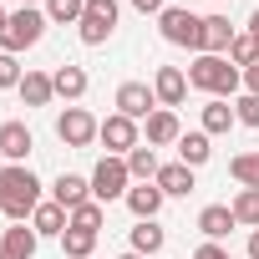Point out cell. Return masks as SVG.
I'll return each instance as SVG.
<instances>
[{
	"instance_id": "obj_1",
	"label": "cell",
	"mask_w": 259,
	"mask_h": 259,
	"mask_svg": "<svg viewBox=\"0 0 259 259\" xmlns=\"http://www.w3.org/2000/svg\"><path fill=\"white\" fill-rule=\"evenodd\" d=\"M41 203H46V198H41V178H36L26 163L0 168V213H6L11 224H26Z\"/></svg>"
},
{
	"instance_id": "obj_2",
	"label": "cell",
	"mask_w": 259,
	"mask_h": 259,
	"mask_svg": "<svg viewBox=\"0 0 259 259\" xmlns=\"http://www.w3.org/2000/svg\"><path fill=\"white\" fill-rule=\"evenodd\" d=\"M239 81H244V71H239L229 56H198V61L188 66V87H198V92H208V97H234Z\"/></svg>"
},
{
	"instance_id": "obj_3",
	"label": "cell",
	"mask_w": 259,
	"mask_h": 259,
	"mask_svg": "<svg viewBox=\"0 0 259 259\" xmlns=\"http://www.w3.org/2000/svg\"><path fill=\"white\" fill-rule=\"evenodd\" d=\"M158 31L168 46H188V51H203V16H193L188 6H168L158 16Z\"/></svg>"
},
{
	"instance_id": "obj_4",
	"label": "cell",
	"mask_w": 259,
	"mask_h": 259,
	"mask_svg": "<svg viewBox=\"0 0 259 259\" xmlns=\"http://www.w3.org/2000/svg\"><path fill=\"white\" fill-rule=\"evenodd\" d=\"M46 36V11H36V6H21L11 21H6V31H0V51H26V46H36Z\"/></svg>"
},
{
	"instance_id": "obj_5",
	"label": "cell",
	"mask_w": 259,
	"mask_h": 259,
	"mask_svg": "<svg viewBox=\"0 0 259 259\" xmlns=\"http://www.w3.org/2000/svg\"><path fill=\"white\" fill-rule=\"evenodd\" d=\"M127 188H133V173H127V158H102L92 168V198L97 203H112V198H127Z\"/></svg>"
},
{
	"instance_id": "obj_6",
	"label": "cell",
	"mask_w": 259,
	"mask_h": 259,
	"mask_svg": "<svg viewBox=\"0 0 259 259\" xmlns=\"http://www.w3.org/2000/svg\"><path fill=\"white\" fill-rule=\"evenodd\" d=\"M56 138H61L66 148H92V143L102 138V122H97L87 107H66V112L56 117Z\"/></svg>"
},
{
	"instance_id": "obj_7",
	"label": "cell",
	"mask_w": 259,
	"mask_h": 259,
	"mask_svg": "<svg viewBox=\"0 0 259 259\" xmlns=\"http://www.w3.org/2000/svg\"><path fill=\"white\" fill-rule=\"evenodd\" d=\"M117 16H122L117 0H87V16H81V26H76L81 41H87V46H102V41L117 31Z\"/></svg>"
},
{
	"instance_id": "obj_8",
	"label": "cell",
	"mask_w": 259,
	"mask_h": 259,
	"mask_svg": "<svg viewBox=\"0 0 259 259\" xmlns=\"http://www.w3.org/2000/svg\"><path fill=\"white\" fill-rule=\"evenodd\" d=\"M117 112L133 117V122H148V117L158 112V92H153L148 81H122V87H117Z\"/></svg>"
},
{
	"instance_id": "obj_9",
	"label": "cell",
	"mask_w": 259,
	"mask_h": 259,
	"mask_svg": "<svg viewBox=\"0 0 259 259\" xmlns=\"http://www.w3.org/2000/svg\"><path fill=\"white\" fill-rule=\"evenodd\" d=\"M102 143H107L112 158H127V153L138 148V122H133V117H122V112H112V117L102 122Z\"/></svg>"
},
{
	"instance_id": "obj_10",
	"label": "cell",
	"mask_w": 259,
	"mask_h": 259,
	"mask_svg": "<svg viewBox=\"0 0 259 259\" xmlns=\"http://www.w3.org/2000/svg\"><path fill=\"white\" fill-rule=\"evenodd\" d=\"M51 203H61L66 213H71V208H81V203H92V178H76V173H61V178L51 183Z\"/></svg>"
},
{
	"instance_id": "obj_11",
	"label": "cell",
	"mask_w": 259,
	"mask_h": 259,
	"mask_svg": "<svg viewBox=\"0 0 259 259\" xmlns=\"http://www.w3.org/2000/svg\"><path fill=\"white\" fill-rule=\"evenodd\" d=\"M31 148H36V138H31V127H26V122H0V158L26 163Z\"/></svg>"
},
{
	"instance_id": "obj_12",
	"label": "cell",
	"mask_w": 259,
	"mask_h": 259,
	"mask_svg": "<svg viewBox=\"0 0 259 259\" xmlns=\"http://www.w3.org/2000/svg\"><path fill=\"white\" fill-rule=\"evenodd\" d=\"M153 92H158V107H178L183 97H188V76L178 71V66H158V76H153Z\"/></svg>"
},
{
	"instance_id": "obj_13",
	"label": "cell",
	"mask_w": 259,
	"mask_h": 259,
	"mask_svg": "<svg viewBox=\"0 0 259 259\" xmlns=\"http://www.w3.org/2000/svg\"><path fill=\"white\" fill-rule=\"evenodd\" d=\"M234 26H229V16H203V56H224L229 46H234Z\"/></svg>"
},
{
	"instance_id": "obj_14",
	"label": "cell",
	"mask_w": 259,
	"mask_h": 259,
	"mask_svg": "<svg viewBox=\"0 0 259 259\" xmlns=\"http://www.w3.org/2000/svg\"><path fill=\"white\" fill-rule=\"evenodd\" d=\"M198 229H203V239H229V229H239V219H234V208L229 203H208L203 213H198Z\"/></svg>"
},
{
	"instance_id": "obj_15",
	"label": "cell",
	"mask_w": 259,
	"mask_h": 259,
	"mask_svg": "<svg viewBox=\"0 0 259 259\" xmlns=\"http://www.w3.org/2000/svg\"><path fill=\"white\" fill-rule=\"evenodd\" d=\"M163 188L158 183H133V188H127V208H133L138 219H158V208H163Z\"/></svg>"
},
{
	"instance_id": "obj_16",
	"label": "cell",
	"mask_w": 259,
	"mask_h": 259,
	"mask_svg": "<svg viewBox=\"0 0 259 259\" xmlns=\"http://www.w3.org/2000/svg\"><path fill=\"white\" fill-rule=\"evenodd\" d=\"M158 188H163L168 198H188V193H193V168H188V163H163V168H158Z\"/></svg>"
},
{
	"instance_id": "obj_17",
	"label": "cell",
	"mask_w": 259,
	"mask_h": 259,
	"mask_svg": "<svg viewBox=\"0 0 259 259\" xmlns=\"http://www.w3.org/2000/svg\"><path fill=\"white\" fill-rule=\"evenodd\" d=\"M178 138H183L178 117H173L168 107H158V112L148 117V148H168V143H178Z\"/></svg>"
},
{
	"instance_id": "obj_18",
	"label": "cell",
	"mask_w": 259,
	"mask_h": 259,
	"mask_svg": "<svg viewBox=\"0 0 259 259\" xmlns=\"http://www.w3.org/2000/svg\"><path fill=\"white\" fill-rule=\"evenodd\" d=\"M51 87H56V97H66V102H81V97H87V71L66 61V66H56V71H51Z\"/></svg>"
},
{
	"instance_id": "obj_19",
	"label": "cell",
	"mask_w": 259,
	"mask_h": 259,
	"mask_svg": "<svg viewBox=\"0 0 259 259\" xmlns=\"http://www.w3.org/2000/svg\"><path fill=\"white\" fill-rule=\"evenodd\" d=\"M158 153L148 148V143H138L133 153H127V173H133V183H158Z\"/></svg>"
},
{
	"instance_id": "obj_20",
	"label": "cell",
	"mask_w": 259,
	"mask_h": 259,
	"mask_svg": "<svg viewBox=\"0 0 259 259\" xmlns=\"http://www.w3.org/2000/svg\"><path fill=\"white\" fill-rule=\"evenodd\" d=\"M16 92H21V102H26V107H46V102L56 97V87H51V76H46V71H26Z\"/></svg>"
},
{
	"instance_id": "obj_21",
	"label": "cell",
	"mask_w": 259,
	"mask_h": 259,
	"mask_svg": "<svg viewBox=\"0 0 259 259\" xmlns=\"http://www.w3.org/2000/svg\"><path fill=\"white\" fill-rule=\"evenodd\" d=\"M31 229H36V234H66V229H71V213H66L61 203H51V198H46V203L31 213Z\"/></svg>"
},
{
	"instance_id": "obj_22",
	"label": "cell",
	"mask_w": 259,
	"mask_h": 259,
	"mask_svg": "<svg viewBox=\"0 0 259 259\" xmlns=\"http://www.w3.org/2000/svg\"><path fill=\"white\" fill-rule=\"evenodd\" d=\"M213 158V148H208V133H183L178 138V163H188V168H203Z\"/></svg>"
},
{
	"instance_id": "obj_23",
	"label": "cell",
	"mask_w": 259,
	"mask_h": 259,
	"mask_svg": "<svg viewBox=\"0 0 259 259\" xmlns=\"http://www.w3.org/2000/svg\"><path fill=\"white\" fill-rule=\"evenodd\" d=\"M163 244H168V234H163L153 219H138V229H133V254H143V259H148V254H158Z\"/></svg>"
},
{
	"instance_id": "obj_24",
	"label": "cell",
	"mask_w": 259,
	"mask_h": 259,
	"mask_svg": "<svg viewBox=\"0 0 259 259\" xmlns=\"http://www.w3.org/2000/svg\"><path fill=\"white\" fill-rule=\"evenodd\" d=\"M36 244H41V234H36V229H26V224L6 229V239H0V249H11L16 259H31V254H36Z\"/></svg>"
},
{
	"instance_id": "obj_25",
	"label": "cell",
	"mask_w": 259,
	"mask_h": 259,
	"mask_svg": "<svg viewBox=\"0 0 259 259\" xmlns=\"http://www.w3.org/2000/svg\"><path fill=\"white\" fill-rule=\"evenodd\" d=\"M81 16H87V0H46V21L56 26H81Z\"/></svg>"
},
{
	"instance_id": "obj_26",
	"label": "cell",
	"mask_w": 259,
	"mask_h": 259,
	"mask_svg": "<svg viewBox=\"0 0 259 259\" xmlns=\"http://www.w3.org/2000/svg\"><path fill=\"white\" fill-rule=\"evenodd\" d=\"M229 122H234V107L224 102V97H213L208 107H203V133L213 138V133H229Z\"/></svg>"
},
{
	"instance_id": "obj_27",
	"label": "cell",
	"mask_w": 259,
	"mask_h": 259,
	"mask_svg": "<svg viewBox=\"0 0 259 259\" xmlns=\"http://www.w3.org/2000/svg\"><path fill=\"white\" fill-rule=\"evenodd\" d=\"M61 249H66V259H92L97 234H87V229H66V234H61Z\"/></svg>"
},
{
	"instance_id": "obj_28",
	"label": "cell",
	"mask_w": 259,
	"mask_h": 259,
	"mask_svg": "<svg viewBox=\"0 0 259 259\" xmlns=\"http://www.w3.org/2000/svg\"><path fill=\"white\" fill-rule=\"evenodd\" d=\"M229 61L249 71V66L259 61V36H254V31H244V36H234V46H229Z\"/></svg>"
},
{
	"instance_id": "obj_29",
	"label": "cell",
	"mask_w": 259,
	"mask_h": 259,
	"mask_svg": "<svg viewBox=\"0 0 259 259\" xmlns=\"http://www.w3.org/2000/svg\"><path fill=\"white\" fill-rule=\"evenodd\" d=\"M229 208H234V219H239V224L259 229V188H239V198H234Z\"/></svg>"
},
{
	"instance_id": "obj_30",
	"label": "cell",
	"mask_w": 259,
	"mask_h": 259,
	"mask_svg": "<svg viewBox=\"0 0 259 259\" xmlns=\"http://www.w3.org/2000/svg\"><path fill=\"white\" fill-rule=\"evenodd\" d=\"M229 173H234L244 188H259V153H239V158L229 163Z\"/></svg>"
},
{
	"instance_id": "obj_31",
	"label": "cell",
	"mask_w": 259,
	"mask_h": 259,
	"mask_svg": "<svg viewBox=\"0 0 259 259\" xmlns=\"http://www.w3.org/2000/svg\"><path fill=\"white\" fill-rule=\"evenodd\" d=\"M71 229H87V234H102V203L92 198V203L71 208Z\"/></svg>"
},
{
	"instance_id": "obj_32",
	"label": "cell",
	"mask_w": 259,
	"mask_h": 259,
	"mask_svg": "<svg viewBox=\"0 0 259 259\" xmlns=\"http://www.w3.org/2000/svg\"><path fill=\"white\" fill-rule=\"evenodd\" d=\"M234 122H244V127H259V97H254V92H244V97L234 102Z\"/></svg>"
},
{
	"instance_id": "obj_33",
	"label": "cell",
	"mask_w": 259,
	"mask_h": 259,
	"mask_svg": "<svg viewBox=\"0 0 259 259\" xmlns=\"http://www.w3.org/2000/svg\"><path fill=\"white\" fill-rule=\"evenodd\" d=\"M21 76H26V71L16 66V56H11V51H0V87H21Z\"/></svg>"
},
{
	"instance_id": "obj_34",
	"label": "cell",
	"mask_w": 259,
	"mask_h": 259,
	"mask_svg": "<svg viewBox=\"0 0 259 259\" xmlns=\"http://www.w3.org/2000/svg\"><path fill=\"white\" fill-rule=\"evenodd\" d=\"M193 259H229V249L208 239V244H198V249H193Z\"/></svg>"
},
{
	"instance_id": "obj_35",
	"label": "cell",
	"mask_w": 259,
	"mask_h": 259,
	"mask_svg": "<svg viewBox=\"0 0 259 259\" xmlns=\"http://www.w3.org/2000/svg\"><path fill=\"white\" fill-rule=\"evenodd\" d=\"M133 11H143V16H163L168 6H163V0H133Z\"/></svg>"
},
{
	"instance_id": "obj_36",
	"label": "cell",
	"mask_w": 259,
	"mask_h": 259,
	"mask_svg": "<svg viewBox=\"0 0 259 259\" xmlns=\"http://www.w3.org/2000/svg\"><path fill=\"white\" fill-rule=\"evenodd\" d=\"M244 87H249V92H254V97H259V61H254V66H249V71H244Z\"/></svg>"
},
{
	"instance_id": "obj_37",
	"label": "cell",
	"mask_w": 259,
	"mask_h": 259,
	"mask_svg": "<svg viewBox=\"0 0 259 259\" xmlns=\"http://www.w3.org/2000/svg\"><path fill=\"white\" fill-rule=\"evenodd\" d=\"M249 259H259V229L249 234Z\"/></svg>"
},
{
	"instance_id": "obj_38",
	"label": "cell",
	"mask_w": 259,
	"mask_h": 259,
	"mask_svg": "<svg viewBox=\"0 0 259 259\" xmlns=\"http://www.w3.org/2000/svg\"><path fill=\"white\" fill-rule=\"evenodd\" d=\"M249 31H254V36H259V11H254V21H249Z\"/></svg>"
},
{
	"instance_id": "obj_39",
	"label": "cell",
	"mask_w": 259,
	"mask_h": 259,
	"mask_svg": "<svg viewBox=\"0 0 259 259\" xmlns=\"http://www.w3.org/2000/svg\"><path fill=\"white\" fill-rule=\"evenodd\" d=\"M6 21H11V16H6V11H0V31H6Z\"/></svg>"
},
{
	"instance_id": "obj_40",
	"label": "cell",
	"mask_w": 259,
	"mask_h": 259,
	"mask_svg": "<svg viewBox=\"0 0 259 259\" xmlns=\"http://www.w3.org/2000/svg\"><path fill=\"white\" fill-rule=\"evenodd\" d=\"M0 259H16V254H11V249H0Z\"/></svg>"
},
{
	"instance_id": "obj_41",
	"label": "cell",
	"mask_w": 259,
	"mask_h": 259,
	"mask_svg": "<svg viewBox=\"0 0 259 259\" xmlns=\"http://www.w3.org/2000/svg\"><path fill=\"white\" fill-rule=\"evenodd\" d=\"M117 259H143V254H117Z\"/></svg>"
},
{
	"instance_id": "obj_42",
	"label": "cell",
	"mask_w": 259,
	"mask_h": 259,
	"mask_svg": "<svg viewBox=\"0 0 259 259\" xmlns=\"http://www.w3.org/2000/svg\"><path fill=\"white\" fill-rule=\"evenodd\" d=\"M21 6H36V0H21Z\"/></svg>"
}]
</instances>
